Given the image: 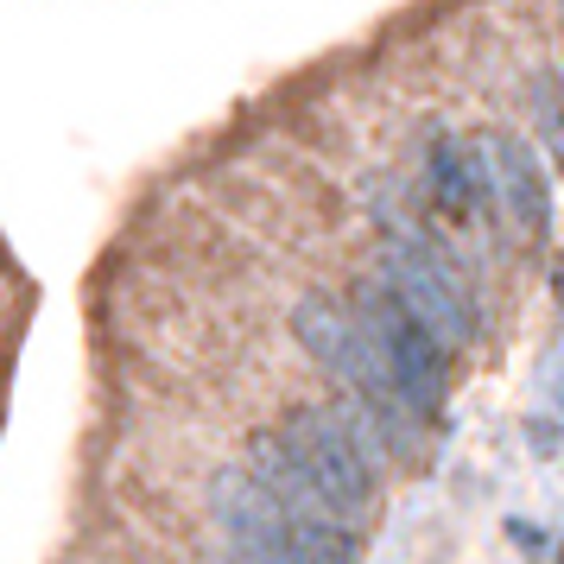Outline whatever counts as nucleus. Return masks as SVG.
I'll list each match as a JSON object with an SVG mask.
<instances>
[{
  "label": "nucleus",
  "mask_w": 564,
  "mask_h": 564,
  "mask_svg": "<svg viewBox=\"0 0 564 564\" xmlns=\"http://www.w3.org/2000/svg\"><path fill=\"white\" fill-rule=\"evenodd\" d=\"M280 444H285V457L299 463V476L311 482V495L324 501V513H330L336 527H356V520H368L381 457H375V451L349 432V419H343V412H336V406H299V412H285Z\"/></svg>",
  "instance_id": "f03ea898"
},
{
  "label": "nucleus",
  "mask_w": 564,
  "mask_h": 564,
  "mask_svg": "<svg viewBox=\"0 0 564 564\" xmlns=\"http://www.w3.org/2000/svg\"><path fill=\"white\" fill-rule=\"evenodd\" d=\"M558 299H564V273H558Z\"/></svg>",
  "instance_id": "6e6552de"
},
{
  "label": "nucleus",
  "mask_w": 564,
  "mask_h": 564,
  "mask_svg": "<svg viewBox=\"0 0 564 564\" xmlns=\"http://www.w3.org/2000/svg\"><path fill=\"white\" fill-rule=\"evenodd\" d=\"M432 197L444 216H469L482 204V172H476V159H469L463 140H437L432 147Z\"/></svg>",
  "instance_id": "423d86ee"
},
{
  "label": "nucleus",
  "mask_w": 564,
  "mask_h": 564,
  "mask_svg": "<svg viewBox=\"0 0 564 564\" xmlns=\"http://www.w3.org/2000/svg\"><path fill=\"white\" fill-rule=\"evenodd\" d=\"M381 285L432 330V343L444 349V356L476 336V311H469V292H463L457 267H451L444 248H432L425 235H393V241H387Z\"/></svg>",
  "instance_id": "7ed1b4c3"
},
{
  "label": "nucleus",
  "mask_w": 564,
  "mask_h": 564,
  "mask_svg": "<svg viewBox=\"0 0 564 564\" xmlns=\"http://www.w3.org/2000/svg\"><path fill=\"white\" fill-rule=\"evenodd\" d=\"M558 564H564V552H558Z\"/></svg>",
  "instance_id": "1a4fd4ad"
},
{
  "label": "nucleus",
  "mask_w": 564,
  "mask_h": 564,
  "mask_svg": "<svg viewBox=\"0 0 564 564\" xmlns=\"http://www.w3.org/2000/svg\"><path fill=\"white\" fill-rule=\"evenodd\" d=\"M482 172L488 191L501 197L508 223L520 241H545L552 229V197H545V172H539V153L513 133H482Z\"/></svg>",
  "instance_id": "39448f33"
},
{
  "label": "nucleus",
  "mask_w": 564,
  "mask_h": 564,
  "mask_svg": "<svg viewBox=\"0 0 564 564\" xmlns=\"http://www.w3.org/2000/svg\"><path fill=\"white\" fill-rule=\"evenodd\" d=\"M533 121H539V140L552 147V159H558V172H564V83H558V70H533Z\"/></svg>",
  "instance_id": "0eeeda50"
},
{
  "label": "nucleus",
  "mask_w": 564,
  "mask_h": 564,
  "mask_svg": "<svg viewBox=\"0 0 564 564\" xmlns=\"http://www.w3.org/2000/svg\"><path fill=\"white\" fill-rule=\"evenodd\" d=\"M361 330L375 336V349H381V368H387V381H393V393H400V406L412 412V419H437V406H444V349L432 343V330L412 317L393 292H368L361 299Z\"/></svg>",
  "instance_id": "20e7f679"
},
{
  "label": "nucleus",
  "mask_w": 564,
  "mask_h": 564,
  "mask_svg": "<svg viewBox=\"0 0 564 564\" xmlns=\"http://www.w3.org/2000/svg\"><path fill=\"white\" fill-rule=\"evenodd\" d=\"M292 336H299V349L343 387V400H356V406L393 437V451H406L412 412L400 406V393H393V381H387V368H381V349H375V336L361 330L356 311H343L336 299L311 292V299H299V311H292Z\"/></svg>",
  "instance_id": "f257e3e1"
}]
</instances>
